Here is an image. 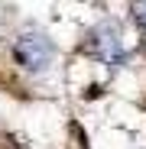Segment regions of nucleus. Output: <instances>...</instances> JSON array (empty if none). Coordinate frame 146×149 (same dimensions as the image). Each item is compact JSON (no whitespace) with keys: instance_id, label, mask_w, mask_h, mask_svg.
Segmentation results:
<instances>
[{"instance_id":"f257e3e1","label":"nucleus","mask_w":146,"mask_h":149,"mask_svg":"<svg viewBox=\"0 0 146 149\" xmlns=\"http://www.w3.org/2000/svg\"><path fill=\"white\" fill-rule=\"evenodd\" d=\"M13 58L26 68V71H42V68H49V62L55 58V45H52V39H49L45 33L29 29V33L16 36V42H13Z\"/></svg>"},{"instance_id":"f03ea898","label":"nucleus","mask_w":146,"mask_h":149,"mask_svg":"<svg viewBox=\"0 0 146 149\" xmlns=\"http://www.w3.org/2000/svg\"><path fill=\"white\" fill-rule=\"evenodd\" d=\"M85 52H91L94 58H101V62H110V65H117L120 58H124L120 26H117V23H110V19L97 23V26L88 33V39H85Z\"/></svg>"},{"instance_id":"7ed1b4c3","label":"nucleus","mask_w":146,"mask_h":149,"mask_svg":"<svg viewBox=\"0 0 146 149\" xmlns=\"http://www.w3.org/2000/svg\"><path fill=\"white\" fill-rule=\"evenodd\" d=\"M133 19H136V26H140V33L146 39V3H133Z\"/></svg>"}]
</instances>
